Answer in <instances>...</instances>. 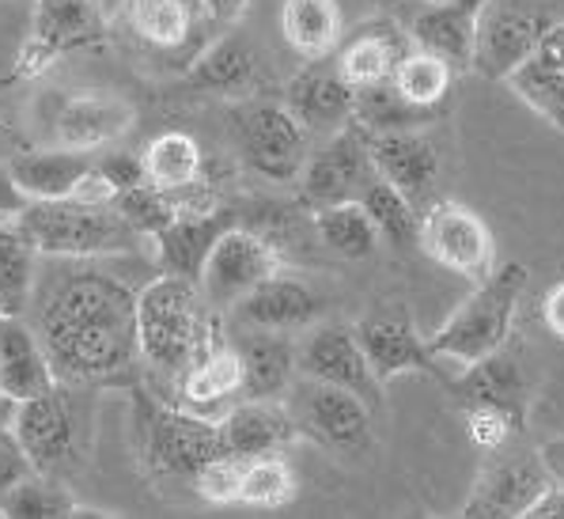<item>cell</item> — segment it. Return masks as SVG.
<instances>
[{
    "label": "cell",
    "mask_w": 564,
    "mask_h": 519,
    "mask_svg": "<svg viewBox=\"0 0 564 519\" xmlns=\"http://www.w3.org/2000/svg\"><path fill=\"white\" fill-rule=\"evenodd\" d=\"M194 493L208 505H239V482H242V458L239 455H216L194 474Z\"/></svg>",
    "instance_id": "ee69618b"
},
{
    "label": "cell",
    "mask_w": 564,
    "mask_h": 519,
    "mask_svg": "<svg viewBox=\"0 0 564 519\" xmlns=\"http://www.w3.org/2000/svg\"><path fill=\"white\" fill-rule=\"evenodd\" d=\"M405 4H436V0H405Z\"/></svg>",
    "instance_id": "11a10c76"
},
{
    "label": "cell",
    "mask_w": 564,
    "mask_h": 519,
    "mask_svg": "<svg viewBox=\"0 0 564 519\" xmlns=\"http://www.w3.org/2000/svg\"><path fill=\"white\" fill-rule=\"evenodd\" d=\"M186 84L202 95H213V99L224 102H250V99H265L273 91V73H269L265 57L258 54L254 46L231 39H213L202 54L189 62Z\"/></svg>",
    "instance_id": "e0dca14e"
},
{
    "label": "cell",
    "mask_w": 564,
    "mask_h": 519,
    "mask_svg": "<svg viewBox=\"0 0 564 519\" xmlns=\"http://www.w3.org/2000/svg\"><path fill=\"white\" fill-rule=\"evenodd\" d=\"M133 39L155 54H182L205 34L202 28V0H121Z\"/></svg>",
    "instance_id": "f546056e"
},
{
    "label": "cell",
    "mask_w": 564,
    "mask_h": 519,
    "mask_svg": "<svg viewBox=\"0 0 564 519\" xmlns=\"http://www.w3.org/2000/svg\"><path fill=\"white\" fill-rule=\"evenodd\" d=\"M281 39L300 62H329L345 39V15L337 0H284Z\"/></svg>",
    "instance_id": "1f68e13d"
},
{
    "label": "cell",
    "mask_w": 564,
    "mask_h": 519,
    "mask_svg": "<svg viewBox=\"0 0 564 519\" xmlns=\"http://www.w3.org/2000/svg\"><path fill=\"white\" fill-rule=\"evenodd\" d=\"M463 418H466V432H470L474 444L481 447V452H492V455L505 452L511 440L527 429L523 421H516L511 413L497 410V406H466Z\"/></svg>",
    "instance_id": "7bdbcfd3"
},
{
    "label": "cell",
    "mask_w": 564,
    "mask_h": 519,
    "mask_svg": "<svg viewBox=\"0 0 564 519\" xmlns=\"http://www.w3.org/2000/svg\"><path fill=\"white\" fill-rule=\"evenodd\" d=\"M364 133H398V129H432L440 122L429 110H416L394 91L390 80H379L371 88L357 91V115H352Z\"/></svg>",
    "instance_id": "f35d334b"
},
{
    "label": "cell",
    "mask_w": 564,
    "mask_h": 519,
    "mask_svg": "<svg viewBox=\"0 0 564 519\" xmlns=\"http://www.w3.org/2000/svg\"><path fill=\"white\" fill-rule=\"evenodd\" d=\"M527 284H531L527 266H519V262L492 266V270L474 284L470 296L429 334L432 353H436L440 360L474 365V360L505 349L511 342V331H516Z\"/></svg>",
    "instance_id": "3957f363"
},
{
    "label": "cell",
    "mask_w": 564,
    "mask_h": 519,
    "mask_svg": "<svg viewBox=\"0 0 564 519\" xmlns=\"http://www.w3.org/2000/svg\"><path fill=\"white\" fill-rule=\"evenodd\" d=\"M231 345L239 349V360H242V398L281 402V398L289 394L292 379L300 376L296 345L289 342V334L242 326Z\"/></svg>",
    "instance_id": "f1b7e54d"
},
{
    "label": "cell",
    "mask_w": 564,
    "mask_h": 519,
    "mask_svg": "<svg viewBox=\"0 0 564 519\" xmlns=\"http://www.w3.org/2000/svg\"><path fill=\"white\" fill-rule=\"evenodd\" d=\"M12 418H15V402H12V398L0 394V429L12 425Z\"/></svg>",
    "instance_id": "f5cc1de1"
},
{
    "label": "cell",
    "mask_w": 564,
    "mask_h": 519,
    "mask_svg": "<svg viewBox=\"0 0 564 519\" xmlns=\"http://www.w3.org/2000/svg\"><path fill=\"white\" fill-rule=\"evenodd\" d=\"M371 179H376V163H371L368 133L349 122L311 144V155L296 179V197L303 209L315 213L337 202H357Z\"/></svg>",
    "instance_id": "30bf717a"
},
{
    "label": "cell",
    "mask_w": 564,
    "mask_h": 519,
    "mask_svg": "<svg viewBox=\"0 0 564 519\" xmlns=\"http://www.w3.org/2000/svg\"><path fill=\"white\" fill-rule=\"evenodd\" d=\"M413 46L410 31H405L402 20H390V15H379V20H368L364 28L352 34H345L337 54L329 57L337 73L345 76L352 91L371 88L379 80H390L394 65L405 57V50Z\"/></svg>",
    "instance_id": "7402d4cb"
},
{
    "label": "cell",
    "mask_w": 564,
    "mask_h": 519,
    "mask_svg": "<svg viewBox=\"0 0 564 519\" xmlns=\"http://www.w3.org/2000/svg\"><path fill=\"white\" fill-rule=\"evenodd\" d=\"M542 323L557 342H564V277L542 296Z\"/></svg>",
    "instance_id": "681fc988"
},
{
    "label": "cell",
    "mask_w": 564,
    "mask_h": 519,
    "mask_svg": "<svg viewBox=\"0 0 564 519\" xmlns=\"http://www.w3.org/2000/svg\"><path fill=\"white\" fill-rule=\"evenodd\" d=\"M447 391L455 394L463 410L466 406H497L523 425L531 413V406H527L531 402V379H527V368L519 365L516 353H508V345L474 360V365H463V371L447 383Z\"/></svg>",
    "instance_id": "603a6c76"
},
{
    "label": "cell",
    "mask_w": 564,
    "mask_h": 519,
    "mask_svg": "<svg viewBox=\"0 0 564 519\" xmlns=\"http://www.w3.org/2000/svg\"><path fill=\"white\" fill-rule=\"evenodd\" d=\"M110 209H115L121 220H126L129 228L137 231V236L149 239V244L178 216L175 197L163 194V190H155L152 183L121 186L118 194H115V202H110Z\"/></svg>",
    "instance_id": "b9f144b4"
},
{
    "label": "cell",
    "mask_w": 564,
    "mask_h": 519,
    "mask_svg": "<svg viewBox=\"0 0 564 519\" xmlns=\"http://www.w3.org/2000/svg\"><path fill=\"white\" fill-rule=\"evenodd\" d=\"M357 202L368 209V216L376 220L379 228V239L390 244L394 250H405V247H416V231H421V209L402 194L398 186H390L387 179H371L364 186V194Z\"/></svg>",
    "instance_id": "8d00e7d4"
},
{
    "label": "cell",
    "mask_w": 564,
    "mask_h": 519,
    "mask_svg": "<svg viewBox=\"0 0 564 519\" xmlns=\"http://www.w3.org/2000/svg\"><path fill=\"white\" fill-rule=\"evenodd\" d=\"M527 519H564V486L550 482V489L534 500V508Z\"/></svg>",
    "instance_id": "f907efd6"
},
{
    "label": "cell",
    "mask_w": 564,
    "mask_h": 519,
    "mask_svg": "<svg viewBox=\"0 0 564 519\" xmlns=\"http://www.w3.org/2000/svg\"><path fill=\"white\" fill-rule=\"evenodd\" d=\"M42 122L50 129V144L68 152H102L133 133L137 110L115 91L102 88H76L54 91L42 102Z\"/></svg>",
    "instance_id": "9c48e42d"
},
{
    "label": "cell",
    "mask_w": 564,
    "mask_h": 519,
    "mask_svg": "<svg viewBox=\"0 0 564 519\" xmlns=\"http://www.w3.org/2000/svg\"><path fill=\"white\" fill-rule=\"evenodd\" d=\"M281 273V255L269 247L258 231L250 228H228L216 247L208 250V262L202 270V296L208 307H236L247 292Z\"/></svg>",
    "instance_id": "5bb4252c"
},
{
    "label": "cell",
    "mask_w": 564,
    "mask_h": 519,
    "mask_svg": "<svg viewBox=\"0 0 564 519\" xmlns=\"http://www.w3.org/2000/svg\"><path fill=\"white\" fill-rule=\"evenodd\" d=\"M296 368L300 376L323 379V383L345 387V391L360 394L371 410L383 406V379L376 376L368 353H364L360 337L352 326L341 323H315L303 331L296 342Z\"/></svg>",
    "instance_id": "4fadbf2b"
},
{
    "label": "cell",
    "mask_w": 564,
    "mask_h": 519,
    "mask_svg": "<svg viewBox=\"0 0 564 519\" xmlns=\"http://www.w3.org/2000/svg\"><path fill=\"white\" fill-rule=\"evenodd\" d=\"M242 398V360L239 349L220 337L205 345L197 353V360L182 371V379L175 383V402L186 410H197L205 418H213L216 410H228L231 402Z\"/></svg>",
    "instance_id": "83f0119b"
},
{
    "label": "cell",
    "mask_w": 564,
    "mask_h": 519,
    "mask_svg": "<svg viewBox=\"0 0 564 519\" xmlns=\"http://www.w3.org/2000/svg\"><path fill=\"white\" fill-rule=\"evenodd\" d=\"M231 228V216L213 209H189L178 213L160 236L152 239L155 266L167 277H186V281H202V270L208 262V250L216 247V239Z\"/></svg>",
    "instance_id": "484cf974"
},
{
    "label": "cell",
    "mask_w": 564,
    "mask_h": 519,
    "mask_svg": "<svg viewBox=\"0 0 564 519\" xmlns=\"http://www.w3.org/2000/svg\"><path fill=\"white\" fill-rule=\"evenodd\" d=\"M311 224H315V239L323 244V250H329L334 258H345V262H364L383 244L376 220L360 202H337L326 205V209H315Z\"/></svg>",
    "instance_id": "e575fe53"
},
{
    "label": "cell",
    "mask_w": 564,
    "mask_h": 519,
    "mask_svg": "<svg viewBox=\"0 0 564 519\" xmlns=\"http://www.w3.org/2000/svg\"><path fill=\"white\" fill-rule=\"evenodd\" d=\"M505 84L519 95V102H527V107L542 118V122H550L553 129L564 133V73L561 68H550L538 62V57H527Z\"/></svg>",
    "instance_id": "60d3db41"
},
{
    "label": "cell",
    "mask_w": 564,
    "mask_h": 519,
    "mask_svg": "<svg viewBox=\"0 0 564 519\" xmlns=\"http://www.w3.org/2000/svg\"><path fill=\"white\" fill-rule=\"evenodd\" d=\"M107 258H42L31 326L50 353L57 383L95 387L126 376L137 349V292Z\"/></svg>",
    "instance_id": "6da1fadb"
},
{
    "label": "cell",
    "mask_w": 564,
    "mask_h": 519,
    "mask_svg": "<svg viewBox=\"0 0 564 519\" xmlns=\"http://www.w3.org/2000/svg\"><path fill=\"white\" fill-rule=\"evenodd\" d=\"M550 20L553 15H545L534 0H485L474 31L470 73L505 84L527 57H534V42Z\"/></svg>",
    "instance_id": "8fae6325"
},
{
    "label": "cell",
    "mask_w": 564,
    "mask_h": 519,
    "mask_svg": "<svg viewBox=\"0 0 564 519\" xmlns=\"http://www.w3.org/2000/svg\"><path fill=\"white\" fill-rule=\"evenodd\" d=\"M76 493L61 486L57 474L34 471L20 482L4 500H0V516L4 519H76Z\"/></svg>",
    "instance_id": "74e56055"
},
{
    "label": "cell",
    "mask_w": 564,
    "mask_h": 519,
    "mask_svg": "<svg viewBox=\"0 0 564 519\" xmlns=\"http://www.w3.org/2000/svg\"><path fill=\"white\" fill-rule=\"evenodd\" d=\"M216 337L208 323V300L202 284L186 277H149L137 292V349L152 376L178 383L182 371Z\"/></svg>",
    "instance_id": "7a4b0ae2"
},
{
    "label": "cell",
    "mask_w": 564,
    "mask_h": 519,
    "mask_svg": "<svg viewBox=\"0 0 564 519\" xmlns=\"http://www.w3.org/2000/svg\"><path fill=\"white\" fill-rule=\"evenodd\" d=\"M28 474H34V466H31L28 452H23V444L15 440L12 425L0 429V500H4L15 486H20Z\"/></svg>",
    "instance_id": "f6af8a7d"
},
{
    "label": "cell",
    "mask_w": 564,
    "mask_h": 519,
    "mask_svg": "<svg viewBox=\"0 0 564 519\" xmlns=\"http://www.w3.org/2000/svg\"><path fill=\"white\" fill-rule=\"evenodd\" d=\"M371 163L376 175L398 186L405 197L424 209L436 194L440 171H444V155L432 129H398V133H368Z\"/></svg>",
    "instance_id": "ac0fdd59"
},
{
    "label": "cell",
    "mask_w": 564,
    "mask_h": 519,
    "mask_svg": "<svg viewBox=\"0 0 564 519\" xmlns=\"http://www.w3.org/2000/svg\"><path fill=\"white\" fill-rule=\"evenodd\" d=\"M57 387L50 353L23 315H0V394L15 406Z\"/></svg>",
    "instance_id": "d4e9b609"
},
{
    "label": "cell",
    "mask_w": 564,
    "mask_h": 519,
    "mask_svg": "<svg viewBox=\"0 0 564 519\" xmlns=\"http://www.w3.org/2000/svg\"><path fill=\"white\" fill-rule=\"evenodd\" d=\"M323 311H326V300L318 296L307 281L281 270L239 300L236 318H239V326H254V331L296 334V331L315 326L318 318H323Z\"/></svg>",
    "instance_id": "44dd1931"
},
{
    "label": "cell",
    "mask_w": 564,
    "mask_h": 519,
    "mask_svg": "<svg viewBox=\"0 0 564 519\" xmlns=\"http://www.w3.org/2000/svg\"><path fill=\"white\" fill-rule=\"evenodd\" d=\"M284 406H289L300 440L323 447L341 463H357L376 447V421H371L376 410L345 387L296 376L284 394Z\"/></svg>",
    "instance_id": "5b68a950"
},
{
    "label": "cell",
    "mask_w": 564,
    "mask_h": 519,
    "mask_svg": "<svg viewBox=\"0 0 564 519\" xmlns=\"http://www.w3.org/2000/svg\"><path fill=\"white\" fill-rule=\"evenodd\" d=\"M281 102L292 110V118L307 129L311 141L337 133L357 115V91L345 84L334 62H303V68L284 84Z\"/></svg>",
    "instance_id": "d6986e66"
},
{
    "label": "cell",
    "mask_w": 564,
    "mask_h": 519,
    "mask_svg": "<svg viewBox=\"0 0 564 519\" xmlns=\"http://www.w3.org/2000/svg\"><path fill=\"white\" fill-rule=\"evenodd\" d=\"M42 255L28 244L15 220H0V315H28L39 289Z\"/></svg>",
    "instance_id": "d590c367"
},
{
    "label": "cell",
    "mask_w": 564,
    "mask_h": 519,
    "mask_svg": "<svg viewBox=\"0 0 564 519\" xmlns=\"http://www.w3.org/2000/svg\"><path fill=\"white\" fill-rule=\"evenodd\" d=\"M550 471L534 455H500L481 466L474 489L466 493L463 519H527L534 500L550 489Z\"/></svg>",
    "instance_id": "9a60e30c"
},
{
    "label": "cell",
    "mask_w": 564,
    "mask_h": 519,
    "mask_svg": "<svg viewBox=\"0 0 564 519\" xmlns=\"http://www.w3.org/2000/svg\"><path fill=\"white\" fill-rule=\"evenodd\" d=\"M455 76H458V68L444 62L440 54L410 46L402 62L394 65V73H390V84H394V91L402 95L405 102H413L416 110H429V115L440 118L451 99V88H455Z\"/></svg>",
    "instance_id": "836d02e7"
},
{
    "label": "cell",
    "mask_w": 564,
    "mask_h": 519,
    "mask_svg": "<svg viewBox=\"0 0 564 519\" xmlns=\"http://www.w3.org/2000/svg\"><path fill=\"white\" fill-rule=\"evenodd\" d=\"M216 421H220L224 452L239 455V458L284 455L300 440L284 398L281 402H269V398H239V402H231Z\"/></svg>",
    "instance_id": "cb8c5ba5"
},
{
    "label": "cell",
    "mask_w": 564,
    "mask_h": 519,
    "mask_svg": "<svg viewBox=\"0 0 564 519\" xmlns=\"http://www.w3.org/2000/svg\"><path fill=\"white\" fill-rule=\"evenodd\" d=\"M141 167H144V179H149L155 190L175 197V194H186V190L202 186L205 152L189 133L167 129V133L152 137L141 149Z\"/></svg>",
    "instance_id": "d6a6232c"
},
{
    "label": "cell",
    "mask_w": 564,
    "mask_h": 519,
    "mask_svg": "<svg viewBox=\"0 0 564 519\" xmlns=\"http://www.w3.org/2000/svg\"><path fill=\"white\" fill-rule=\"evenodd\" d=\"M481 8L485 0H436V4H416V12L402 23L410 31L413 46L432 50V54H440L463 73V68H470L474 31Z\"/></svg>",
    "instance_id": "4316f807"
},
{
    "label": "cell",
    "mask_w": 564,
    "mask_h": 519,
    "mask_svg": "<svg viewBox=\"0 0 564 519\" xmlns=\"http://www.w3.org/2000/svg\"><path fill=\"white\" fill-rule=\"evenodd\" d=\"M31 205L28 190L20 186V179L12 175L8 163H0V220H15Z\"/></svg>",
    "instance_id": "7dc6e473"
},
{
    "label": "cell",
    "mask_w": 564,
    "mask_h": 519,
    "mask_svg": "<svg viewBox=\"0 0 564 519\" xmlns=\"http://www.w3.org/2000/svg\"><path fill=\"white\" fill-rule=\"evenodd\" d=\"M300 497V478L284 455L242 458L239 505L247 508H284Z\"/></svg>",
    "instance_id": "ab89813d"
},
{
    "label": "cell",
    "mask_w": 564,
    "mask_h": 519,
    "mask_svg": "<svg viewBox=\"0 0 564 519\" xmlns=\"http://www.w3.org/2000/svg\"><path fill=\"white\" fill-rule=\"evenodd\" d=\"M239 160L265 183H296L311 155V133L281 99L236 102L228 115Z\"/></svg>",
    "instance_id": "52a82bcc"
},
{
    "label": "cell",
    "mask_w": 564,
    "mask_h": 519,
    "mask_svg": "<svg viewBox=\"0 0 564 519\" xmlns=\"http://www.w3.org/2000/svg\"><path fill=\"white\" fill-rule=\"evenodd\" d=\"M107 20L110 12L102 0H34V28L20 65L28 73H42L57 57L99 42Z\"/></svg>",
    "instance_id": "2e32d148"
},
{
    "label": "cell",
    "mask_w": 564,
    "mask_h": 519,
    "mask_svg": "<svg viewBox=\"0 0 564 519\" xmlns=\"http://www.w3.org/2000/svg\"><path fill=\"white\" fill-rule=\"evenodd\" d=\"M80 391L84 387L57 383L54 391L15 406L12 432L23 444L34 471L57 474L61 478L76 463H84L91 425H88V410L80 402Z\"/></svg>",
    "instance_id": "8992f818"
},
{
    "label": "cell",
    "mask_w": 564,
    "mask_h": 519,
    "mask_svg": "<svg viewBox=\"0 0 564 519\" xmlns=\"http://www.w3.org/2000/svg\"><path fill=\"white\" fill-rule=\"evenodd\" d=\"M534 57L542 65L561 68V73H564V20L545 23V31L538 34V42H534Z\"/></svg>",
    "instance_id": "c3c4849f"
},
{
    "label": "cell",
    "mask_w": 564,
    "mask_h": 519,
    "mask_svg": "<svg viewBox=\"0 0 564 519\" xmlns=\"http://www.w3.org/2000/svg\"><path fill=\"white\" fill-rule=\"evenodd\" d=\"M352 331H357L364 353H368L371 368H376V376L383 383L398 376H444L429 337L416 331V323L410 315H402V311H394V315H368Z\"/></svg>",
    "instance_id": "ffe728a7"
},
{
    "label": "cell",
    "mask_w": 564,
    "mask_h": 519,
    "mask_svg": "<svg viewBox=\"0 0 564 519\" xmlns=\"http://www.w3.org/2000/svg\"><path fill=\"white\" fill-rule=\"evenodd\" d=\"M416 247L444 266L447 273L481 281L497 266V239L485 216H477L463 202H429L421 209V231Z\"/></svg>",
    "instance_id": "7c38bea8"
},
{
    "label": "cell",
    "mask_w": 564,
    "mask_h": 519,
    "mask_svg": "<svg viewBox=\"0 0 564 519\" xmlns=\"http://www.w3.org/2000/svg\"><path fill=\"white\" fill-rule=\"evenodd\" d=\"M8 167L20 179V186L28 190L31 202H76L95 171V160L88 152H68L50 144V149L15 155Z\"/></svg>",
    "instance_id": "4dcf8cb0"
},
{
    "label": "cell",
    "mask_w": 564,
    "mask_h": 519,
    "mask_svg": "<svg viewBox=\"0 0 564 519\" xmlns=\"http://www.w3.org/2000/svg\"><path fill=\"white\" fill-rule=\"evenodd\" d=\"M137 436L144 466L160 478H194L208 458L224 455L220 421L178 402H144Z\"/></svg>",
    "instance_id": "ba28073f"
},
{
    "label": "cell",
    "mask_w": 564,
    "mask_h": 519,
    "mask_svg": "<svg viewBox=\"0 0 564 519\" xmlns=\"http://www.w3.org/2000/svg\"><path fill=\"white\" fill-rule=\"evenodd\" d=\"M15 228L42 258H118L141 244L110 205L88 202H31Z\"/></svg>",
    "instance_id": "277c9868"
},
{
    "label": "cell",
    "mask_w": 564,
    "mask_h": 519,
    "mask_svg": "<svg viewBox=\"0 0 564 519\" xmlns=\"http://www.w3.org/2000/svg\"><path fill=\"white\" fill-rule=\"evenodd\" d=\"M538 458L545 463V471H550V478L564 486V436H553L545 440L542 447H538Z\"/></svg>",
    "instance_id": "816d5d0a"
},
{
    "label": "cell",
    "mask_w": 564,
    "mask_h": 519,
    "mask_svg": "<svg viewBox=\"0 0 564 519\" xmlns=\"http://www.w3.org/2000/svg\"><path fill=\"white\" fill-rule=\"evenodd\" d=\"M250 0H202V28L205 34H220L228 31L231 23L242 20Z\"/></svg>",
    "instance_id": "bcb514c9"
},
{
    "label": "cell",
    "mask_w": 564,
    "mask_h": 519,
    "mask_svg": "<svg viewBox=\"0 0 564 519\" xmlns=\"http://www.w3.org/2000/svg\"><path fill=\"white\" fill-rule=\"evenodd\" d=\"M102 4H107V12H110V15H115V12H118V8H121V0H102Z\"/></svg>",
    "instance_id": "db71d44e"
}]
</instances>
